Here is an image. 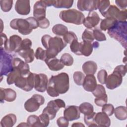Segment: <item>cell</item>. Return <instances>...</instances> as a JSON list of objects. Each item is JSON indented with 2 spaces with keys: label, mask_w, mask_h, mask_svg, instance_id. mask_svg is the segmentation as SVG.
<instances>
[{
  "label": "cell",
  "mask_w": 127,
  "mask_h": 127,
  "mask_svg": "<svg viewBox=\"0 0 127 127\" xmlns=\"http://www.w3.org/2000/svg\"><path fill=\"white\" fill-rule=\"evenodd\" d=\"M34 83L35 73L31 72L27 75L18 76L14 82L16 86L27 92L31 91L34 87Z\"/></svg>",
  "instance_id": "8992f818"
},
{
  "label": "cell",
  "mask_w": 127,
  "mask_h": 127,
  "mask_svg": "<svg viewBox=\"0 0 127 127\" xmlns=\"http://www.w3.org/2000/svg\"><path fill=\"white\" fill-rule=\"evenodd\" d=\"M93 95L96 98H99L106 94L104 87L101 84H97L95 89L92 92Z\"/></svg>",
  "instance_id": "60d3db41"
},
{
  "label": "cell",
  "mask_w": 127,
  "mask_h": 127,
  "mask_svg": "<svg viewBox=\"0 0 127 127\" xmlns=\"http://www.w3.org/2000/svg\"><path fill=\"white\" fill-rule=\"evenodd\" d=\"M0 36H1V47H1L2 45L4 44L5 42L7 41L8 39L7 38L6 35L4 33H1L0 34Z\"/></svg>",
  "instance_id": "680465c9"
},
{
  "label": "cell",
  "mask_w": 127,
  "mask_h": 127,
  "mask_svg": "<svg viewBox=\"0 0 127 127\" xmlns=\"http://www.w3.org/2000/svg\"><path fill=\"white\" fill-rule=\"evenodd\" d=\"M74 40H78L76 34L72 31H68L63 36V40L66 44H70Z\"/></svg>",
  "instance_id": "ee69618b"
},
{
  "label": "cell",
  "mask_w": 127,
  "mask_h": 127,
  "mask_svg": "<svg viewBox=\"0 0 127 127\" xmlns=\"http://www.w3.org/2000/svg\"><path fill=\"white\" fill-rule=\"evenodd\" d=\"M114 109V107L112 104L106 103L102 106V111L107 114L108 116H111L113 114Z\"/></svg>",
  "instance_id": "7dc6e473"
},
{
  "label": "cell",
  "mask_w": 127,
  "mask_h": 127,
  "mask_svg": "<svg viewBox=\"0 0 127 127\" xmlns=\"http://www.w3.org/2000/svg\"><path fill=\"white\" fill-rule=\"evenodd\" d=\"M10 26L14 30H18L19 33L23 35L29 34L33 30L27 18L14 19L10 21Z\"/></svg>",
  "instance_id": "52a82bcc"
},
{
  "label": "cell",
  "mask_w": 127,
  "mask_h": 127,
  "mask_svg": "<svg viewBox=\"0 0 127 127\" xmlns=\"http://www.w3.org/2000/svg\"><path fill=\"white\" fill-rule=\"evenodd\" d=\"M13 68L19 70L21 72L22 75H27L30 72L28 64L18 58H13Z\"/></svg>",
  "instance_id": "44dd1931"
},
{
  "label": "cell",
  "mask_w": 127,
  "mask_h": 127,
  "mask_svg": "<svg viewBox=\"0 0 127 127\" xmlns=\"http://www.w3.org/2000/svg\"><path fill=\"white\" fill-rule=\"evenodd\" d=\"M96 115V113L93 112L90 115H84V121L85 124L88 127H95L97 126V124L95 121V116Z\"/></svg>",
  "instance_id": "d590c367"
},
{
  "label": "cell",
  "mask_w": 127,
  "mask_h": 127,
  "mask_svg": "<svg viewBox=\"0 0 127 127\" xmlns=\"http://www.w3.org/2000/svg\"><path fill=\"white\" fill-rule=\"evenodd\" d=\"M35 57L38 60L45 61L47 59L46 50H43L41 47H38L35 53Z\"/></svg>",
  "instance_id": "f6af8a7d"
},
{
  "label": "cell",
  "mask_w": 127,
  "mask_h": 127,
  "mask_svg": "<svg viewBox=\"0 0 127 127\" xmlns=\"http://www.w3.org/2000/svg\"><path fill=\"white\" fill-rule=\"evenodd\" d=\"M127 10H121L115 5H110L107 10L102 14L105 18H111L117 21H126Z\"/></svg>",
  "instance_id": "9c48e42d"
},
{
  "label": "cell",
  "mask_w": 127,
  "mask_h": 127,
  "mask_svg": "<svg viewBox=\"0 0 127 127\" xmlns=\"http://www.w3.org/2000/svg\"><path fill=\"white\" fill-rule=\"evenodd\" d=\"M98 0H79L77 1V6L80 11L89 12L98 9Z\"/></svg>",
  "instance_id": "5bb4252c"
},
{
  "label": "cell",
  "mask_w": 127,
  "mask_h": 127,
  "mask_svg": "<svg viewBox=\"0 0 127 127\" xmlns=\"http://www.w3.org/2000/svg\"><path fill=\"white\" fill-rule=\"evenodd\" d=\"M93 44L92 42H88L85 41L82 42V45L81 48V55H83L85 57L89 56L93 51Z\"/></svg>",
  "instance_id": "f1b7e54d"
},
{
  "label": "cell",
  "mask_w": 127,
  "mask_h": 127,
  "mask_svg": "<svg viewBox=\"0 0 127 127\" xmlns=\"http://www.w3.org/2000/svg\"><path fill=\"white\" fill-rule=\"evenodd\" d=\"M66 46V43L63 39L58 36L54 37H51L50 38L47 48L46 49L47 59H49L56 57L58 54L61 52Z\"/></svg>",
  "instance_id": "3957f363"
},
{
  "label": "cell",
  "mask_w": 127,
  "mask_h": 127,
  "mask_svg": "<svg viewBox=\"0 0 127 127\" xmlns=\"http://www.w3.org/2000/svg\"><path fill=\"white\" fill-rule=\"evenodd\" d=\"M73 3L72 0H55L53 6L57 8H69Z\"/></svg>",
  "instance_id": "f546056e"
},
{
  "label": "cell",
  "mask_w": 127,
  "mask_h": 127,
  "mask_svg": "<svg viewBox=\"0 0 127 127\" xmlns=\"http://www.w3.org/2000/svg\"><path fill=\"white\" fill-rule=\"evenodd\" d=\"M82 42L79 43L78 40H74L70 44V49L72 53L77 55H81V48Z\"/></svg>",
  "instance_id": "e575fe53"
},
{
  "label": "cell",
  "mask_w": 127,
  "mask_h": 127,
  "mask_svg": "<svg viewBox=\"0 0 127 127\" xmlns=\"http://www.w3.org/2000/svg\"><path fill=\"white\" fill-rule=\"evenodd\" d=\"M22 38L17 35L11 36L5 42L3 49L7 53H17L22 42Z\"/></svg>",
  "instance_id": "8fae6325"
},
{
  "label": "cell",
  "mask_w": 127,
  "mask_h": 127,
  "mask_svg": "<svg viewBox=\"0 0 127 127\" xmlns=\"http://www.w3.org/2000/svg\"><path fill=\"white\" fill-rule=\"evenodd\" d=\"M54 0H42L43 2L47 7L50 6L52 5L53 6Z\"/></svg>",
  "instance_id": "91938a15"
},
{
  "label": "cell",
  "mask_w": 127,
  "mask_h": 127,
  "mask_svg": "<svg viewBox=\"0 0 127 127\" xmlns=\"http://www.w3.org/2000/svg\"><path fill=\"white\" fill-rule=\"evenodd\" d=\"M127 22L117 21L113 27L108 30L110 37L118 41L126 49L127 45Z\"/></svg>",
  "instance_id": "7a4b0ae2"
},
{
  "label": "cell",
  "mask_w": 127,
  "mask_h": 127,
  "mask_svg": "<svg viewBox=\"0 0 127 127\" xmlns=\"http://www.w3.org/2000/svg\"><path fill=\"white\" fill-rule=\"evenodd\" d=\"M30 127L29 126V125L27 124V123H21L20 124H19L18 126H17V127Z\"/></svg>",
  "instance_id": "be15d7a7"
},
{
  "label": "cell",
  "mask_w": 127,
  "mask_h": 127,
  "mask_svg": "<svg viewBox=\"0 0 127 127\" xmlns=\"http://www.w3.org/2000/svg\"><path fill=\"white\" fill-rule=\"evenodd\" d=\"M52 31L54 34L58 36H64L68 32L67 27L61 24L55 25L52 28Z\"/></svg>",
  "instance_id": "d6a6232c"
},
{
  "label": "cell",
  "mask_w": 127,
  "mask_h": 127,
  "mask_svg": "<svg viewBox=\"0 0 127 127\" xmlns=\"http://www.w3.org/2000/svg\"><path fill=\"white\" fill-rule=\"evenodd\" d=\"M39 119L40 120V121L42 125H43V127H47L49 125L50 123V118L48 115L44 113H42L39 116Z\"/></svg>",
  "instance_id": "f907efd6"
},
{
  "label": "cell",
  "mask_w": 127,
  "mask_h": 127,
  "mask_svg": "<svg viewBox=\"0 0 127 127\" xmlns=\"http://www.w3.org/2000/svg\"><path fill=\"white\" fill-rule=\"evenodd\" d=\"M60 60L64 65L71 66L73 64V58L68 53H64L63 54Z\"/></svg>",
  "instance_id": "8d00e7d4"
},
{
  "label": "cell",
  "mask_w": 127,
  "mask_h": 127,
  "mask_svg": "<svg viewBox=\"0 0 127 127\" xmlns=\"http://www.w3.org/2000/svg\"><path fill=\"white\" fill-rule=\"evenodd\" d=\"M123 81V76L118 72L113 71L112 74L107 76L106 86L107 88L113 90L121 85Z\"/></svg>",
  "instance_id": "7c38bea8"
},
{
  "label": "cell",
  "mask_w": 127,
  "mask_h": 127,
  "mask_svg": "<svg viewBox=\"0 0 127 127\" xmlns=\"http://www.w3.org/2000/svg\"><path fill=\"white\" fill-rule=\"evenodd\" d=\"M93 35L94 39L96 40L101 42L106 40V37L104 33H103L100 29L95 28L93 31Z\"/></svg>",
  "instance_id": "7bdbcfd3"
},
{
  "label": "cell",
  "mask_w": 127,
  "mask_h": 127,
  "mask_svg": "<svg viewBox=\"0 0 127 127\" xmlns=\"http://www.w3.org/2000/svg\"><path fill=\"white\" fill-rule=\"evenodd\" d=\"M97 85L95 76L93 74H88L85 76L82 85L84 90L88 92H92L95 89Z\"/></svg>",
  "instance_id": "ffe728a7"
},
{
  "label": "cell",
  "mask_w": 127,
  "mask_h": 127,
  "mask_svg": "<svg viewBox=\"0 0 127 127\" xmlns=\"http://www.w3.org/2000/svg\"><path fill=\"white\" fill-rule=\"evenodd\" d=\"M110 5V1L109 0H98V9L102 15L107 10Z\"/></svg>",
  "instance_id": "b9f144b4"
},
{
  "label": "cell",
  "mask_w": 127,
  "mask_h": 127,
  "mask_svg": "<svg viewBox=\"0 0 127 127\" xmlns=\"http://www.w3.org/2000/svg\"><path fill=\"white\" fill-rule=\"evenodd\" d=\"M0 76L7 75L13 69L12 56L0 47Z\"/></svg>",
  "instance_id": "5b68a950"
},
{
  "label": "cell",
  "mask_w": 127,
  "mask_h": 127,
  "mask_svg": "<svg viewBox=\"0 0 127 127\" xmlns=\"http://www.w3.org/2000/svg\"><path fill=\"white\" fill-rule=\"evenodd\" d=\"M64 102L61 99L51 100L48 102L47 106L43 109V112L48 115L50 120H53L60 108H65Z\"/></svg>",
  "instance_id": "ba28073f"
},
{
  "label": "cell",
  "mask_w": 127,
  "mask_h": 127,
  "mask_svg": "<svg viewBox=\"0 0 127 127\" xmlns=\"http://www.w3.org/2000/svg\"><path fill=\"white\" fill-rule=\"evenodd\" d=\"M115 3L117 4V5L122 10L127 9V0H116Z\"/></svg>",
  "instance_id": "9f6ffc18"
},
{
  "label": "cell",
  "mask_w": 127,
  "mask_h": 127,
  "mask_svg": "<svg viewBox=\"0 0 127 127\" xmlns=\"http://www.w3.org/2000/svg\"><path fill=\"white\" fill-rule=\"evenodd\" d=\"M22 75L21 72L16 68H13V70L8 74L7 75L6 82L7 84L11 85L14 83L16 78Z\"/></svg>",
  "instance_id": "1f68e13d"
},
{
  "label": "cell",
  "mask_w": 127,
  "mask_h": 127,
  "mask_svg": "<svg viewBox=\"0 0 127 127\" xmlns=\"http://www.w3.org/2000/svg\"><path fill=\"white\" fill-rule=\"evenodd\" d=\"M108 101V96L107 94H105L104 96L99 97L96 98L94 99V103L95 104L100 107H102L103 105L106 104Z\"/></svg>",
  "instance_id": "681fc988"
},
{
  "label": "cell",
  "mask_w": 127,
  "mask_h": 127,
  "mask_svg": "<svg viewBox=\"0 0 127 127\" xmlns=\"http://www.w3.org/2000/svg\"><path fill=\"white\" fill-rule=\"evenodd\" d=\"M117 21L113 18H105L104 19H102L100 28L101 30L106 31L114 26Z\"/></svg>",
  "instance_id": "83f0119b"
},
{
  "label": "cell",
  "mask_w": 127,
  "mask_h": 127,
  "mask_svg": "<svg viewBox=\"0 0 127 127\" xmlns=\"http://www.w3.org/2000/svg\"><path fill=\"white\" fill-rule=\"evenodd\" d=\"M82 68L84 73L86 75H94L97 70V65L94 61H89L83 64Z\"/></svg>",
  "instance_id": "d4e9b609"
},
{
  "label": "cell",
  "mask_w": 127,
  "mask_h": 127,
  "mask_svg": "<svg viewBox=\"0 0 127 127\" xmlns=\"http://www.w3.org/2000/svg\"><path fill=\"white\" fill-rule=\"evenodd\" d=\"M13 4L12 0H0V6L1 10L5 12L9 11Z\"/></svg>",
  "instance_id": "74e56055"
},
{
  "label": "cell",
  "mask_w": 127,
  "mask_h": 127,
  "mask_svg": "<svg viewBox=\"0 0 127 127\" xmlns=\"http://www.w3.org/2000/svg\"><path fill=\"white\" fill-rule=\"evenodd\" d=\"M100 20L98 14L95 11L89 12L88 16L84 18L83 24L88 29H91L96 27Z\"/></svg>",
  "instance_id": "9a60e30c"
},
{
  "label": "cell",
  "mask_w": 127,
  "mask_h": 127,
  "mask_svg": "<svg viewBox=\"0 0 127 127\" xmlns=\"http://www.w3.org/2000/svg\"><path fill=\"white\" fill-rule=\"evenodd\" d=\"M115 116L119 120H126L127 118V109L126 106H120L114 109Z\"/></svg>",
  "instance_id": "4316f807"
},
{
  "label": "cell",
  "mask_w": 127,
  "mask_h": 127,
  "mask_svg": "<svg viewBox=\"0 0 127 127\" xmlns=\"http://www.w3.org/2000/svg\"><path fill=\"white\" fill-rule=\"evenodd\" d=\"M69 121L64 117H61L57 120V123L60 127H67L69 125Z\"/></svg>",
  "instance_id": "816d5d0a"
},
{
  "label": "cell",
  "mask_w": 127,
  "mask_h": 127,
  "mask_svg": "<svg viewBox=\"0 0 127 127\" xmlns=\"http://www.w3.org/2000/svg\"><path fill=\"white\" fill-rule=\"evenodd\" d=\"M16 116L15 114H8L2 118L0 125L2 127H12L16 123Z\"/></svg>",
  "instance_id": "cb8c5ba5"
},
{
  "label": "cell",
  "mask_w": 127,
  "mask_h": 127,
  "mask_svg": "<svg viewBox=\"0 0 127 127\" xmlns=\"http://www.w3.org/2000/svg\"><path fill=\"white\" fill-rule=\"evenodd\" d=\"M59 17L65 22L76 25L82 24L85 18L83 13L75 9L62 10L59 14Z\"/></svg>",
  "instance_id": "277c9868"
},
{
  "label": "cell",
  "mask_w": 127,
  "mask_h": 127,
  "mask_svg": "<svg viewBox=\"0 0 127 127\" xmlns=\"http://www.w3.org/2000/svg\"><path fill=\"white\" fill-rule=\"evenodd\" d=\"M79 107L80 112L84 115H88L94 112L93 105L88 102L81 103Z\"/></svg>",
  "instance_id": "4dcf8cb0"
},
{
  "label": "cell",
  "mask_w": 127,
  "mask_h": 127,
  "mask_svg": "<svg viewBox=\"0 0 127 127\" xmlns=\"http://www.w3.org/2000/svg\"><path fill=\"white\" fill-rule=\"evenodd\" d=\"M38 22L39 27L42 29H46L50 26V21L46 17L42 20H39Z\"/></svg>",
  "instance_id": "11a10c76"
},
{
  "label": "cell",
  "mask_w": 127,
  "mask_h": 127,
  "mask_svg": "<svg viewBox=\"0 0 127 127\" xmlns=\"http://www.w3.org/2000/svg\"><path fill=\"white\" fill-rule=\"evenodd\" d=\"M64 117L68 121L78 119L80 117V112L79 107L75 105L67 107L64 111Z\"/></svg>",
  "instance_id": "2e32d148"
},
{
  "label": "cell",
  "mask_w": 127,
  "mask_h": 127,
  "mask_svg": "<svg viewBox=\"0 0 127 127\" xmlns=\"http://www.w3.org/2000/svg\"><path fill=\"white\" fill-rule=\"evenodd\" d=\"M73 78L74 82L78 85H82L85 78L84 74L81 71H77L74 72Z\"/></svg>",
  "instance_id": "f35d334b"
},
{
  "label": "cell",
  "mask_w": 127,
  "mask_h": 127,
  "mask_svg": "<svg viewBox=\"0 0 127 127\" xmlns=\"http://www.w3.org/2000/svg\"><path fill=\"white\" fill-rule=\"evenodd\" d=\"M15 10L17 13L22 15H26L30 12L29 0H17L15 4Z\"/></svg>",
  "instance_id": "ac0fdd59"
},
{
  "label": "cell",
  "mask_w": 127,
  "mask_h": 127,
  "mask_svg": "<svg viewBox=\"0 0 127 127\" xmlns=\"http://www.w3.org/2000/svg\"><path fill=\"white\" fill-rule=\"evenodd\" d=\"M51 36L50 35H48V34L44 35L42 37L41 42H42V45L44 46V48H45L46 49L47 48L48 42H49V40L50 38H51Z\"/></svg>",
  "instance_id": "6f0895ef"
},
{
  "label": "cell",
  "mask_w": 127,
  "mask_h": 127,
  "mask_svg": "<svg viewBox=\"0 0 127 127\" xmlns=\"http://www.w3.org/2000/svg\"><path fill=\"white\" fill-rule=\"evenodd\" d=\"M92 44H93V48H97L99 46V44L98 43V42H93L92 43Z\"/></svg>",
  "instance_id": "6125c7cd"
},
{
  "label": "cell",
  "mask_w": 127,
  "mask_h": 127,
  "mask_svg": "<svg viewBox=\"0 0 127 127\" xmlns=\"http://www.w3.org/2000/svg\"><path fill=\"white\" fill-rule=\"evenodd\" d=\"M82 39L83 41L91 43L93 42L94 40V38L93 35V31H91L90 29H85L82 34Z\"/></svg>",
  "instance_id": "ab89813d"
},
{
  "label": "cell",
  "mask_w": 127,
  "mask_h": 127,
  "mask_svg": "<svg viewBox=\"0 0 127 127\" xmlns=\"http://www.w3.org/2000/svg\"><path fill=\"white\" fill-rule=\"evenodd\" d=\"M27 19L29 22L33 30L37 29L39 27V22L38 20H37L35 17H29L27 18Z\"/></svg>",
  "instance_id": "db71d44e"
},
{
  "label": "cell",
  "mask_w": 127,
  "mask_h": 127,
  "mask_svg": "<svg viewBox=\"0 0 127 127\" xmlns=\"http://www.w3.org/2000/svg\"><path fill=\"white\" fill-rule=\"evenodd\" d=\"M45 99L39 94H34L24 103V108L28 112H34L37 111L40 106L43 105Z\"/></svg>",
  "instance_id": "30bf717a"
},
{
  "label": "cell",
  "mask_w": 127,
  "mask_h": 127,
  "mask_svg": "<svg viewBox=\"0 0 127 127\" xmlns=\"http://www.w3.org/2000/svg\"><path fill=\"white\" fill-rule=\"evenodd\" d=\"M95 121L97 125L100 127H108L111 125V121L109 116L103 112L96 113Z\"/></svg>",
  "instance_id": "7402d4cb"
},
{
  "label": "cell",
  "mask_w": 127,
  "mask_h": 127,
  "mask_svg": "<svg viewBox=\"0 0 127 127\" xmlns=\"http://www.w3.org/2000/svg\"><path fill=\"white\" fill-rule=\"evenodd\" d=\"M45 62L49 69L52 71L60 70L64 66L61 60L56 58V57L46 60Z\"/></svg>",
  "instance_id": "603a6c76"
},
{
  "label": "cell",
  "mask_w": 127,
  "mask_h": 127,
  "mask_svg": "<svg viewBox=\"0 0 127 127\" xmlns=\"http://www.w3.org/2000/svg\"><path fill=\"white\" fill-rule=\"evenodd\" d=\"M48 79L47 76L44 73H35V89L40 92H45L48 84Z\"/></svg>",
  "instance_id": "4fadbf2b"
},
{
  "label": "cell",
  "mask_w": 127,
  "mask_h": 127,
  "mask_svg": "<svg viewBox=\"0 0 127 127\" xmlns=\"http://www.w3.org/2000/svg\"><path fill=\"white\" fill-rule=\"evenodd\" d=\"M72 127H84V125L82 124L81 123H74L72 126Z\"/></svg>",
  "instance_id": "94428289"
},
{
  "label": "cell",
  "mask_w": 127,
  "mask_h": 127,
  "mask_svg": "<svg viewBox=\"0 0 127 127\" xmlns=\"http://www.w3.org/2000/svg\"><path fill=\"white\" fill-rule=\"evenodd\" d=\"M107 72L105 69L100 70L97 74V78L99 82L102 84H104L106 83V79L107 77Z\"/></svg>",
  "instance_id": "c3c4849f"
},
{
  "label": "cell",
  "mask_w": 127,
  "mask_h": 127,
  "mask_svg": "<svg viewBox=\"0 0 127 127\" xmlns=\"http://www.w3.org/2000/svg\"><path fill=\"white\" fill-rule=\"evenodd\" d=\"M27 123L30 127H43V125L40 121L39 117L35 115L29 116L27 118Z\"/></svg>",
  "instance_id": "836d02e7"
},
{
  "label": "cell",
  "mask_w": 127,
  "mask_h": 127,
  "mask_svg": "<svg viewBox=\"0 0 127 127\" xmlns=\"http://www.w3.org/2000/svg\"><path fill=\"white\" fill-rule=\"evenodd\" d=\"M119 73L123 77L127 73V66L126 65H119L117 66L114 70Z\"/></svg>",
  "instance_id": "f5cc1de1"
},
{
  "label": "cell",
  "mask_w": 127,
  "mask_h": 127,
  "mask_svg": "<svg viewBox=\"0 0 127 127\" xmlns=\"http://www.w3.org/2000/svg\"><path fill=\"white\" fill-rule=\"evenodd\" d=\"M69 88V80L68 74L61 72L56 75H52L50 77L46 91L50 96L56 97L59 94L67 92Z\"/></svg>",
  "instance_id": "6da1fadb"
},
{
  "label": "cell",
  "mask_w": 127,
  "mask_h": 127,
  "mask_svg": "<svg viewBox=\"0 0 127 127\" xmlns=\"http://www.w3.org/2000/svg\"><path fill=\"white\" fill-rule=\"evenodd\" d=\"M47 6L45 5L42 0L37 1L33 7V16L38 21L46 17Z\"/></svg>",
  "instance_id": "e0dca14e"
},
{
  "label": "cell",
  "mask_w": 127,
  "mask_h": 127,
  "mask_svg": "<svg viewBox=\"0 0 127 127\" xmlns=\"http://www.w3.org/2000/svg\"><path fill=\"white\" fill-rule=\"evenodd\" d=\"M32 45V41L29 39L25 38V39L22 40V42L20 45V46L18 49L17 53L20 51L26 50L31 49Z\"/></svg>",
  "instance_id": "bcb514c9"
},
{
  "label": "cell",
  "mask_w": 127,
  "mask_h": 127,
  "mask_svg": "<svg viewBox=\"0 0 127 127\" xmlns=\"http://www.w3.org/2000/svg\"><path fill=\"white\" fill-rule=\"evenodd\" d=\"M0 102L2 103L4 100L7 102H13L16 98V92L11 88H0Z\"/></svg>",
  "instance_id": "d6986e66"
},
{
  "label": "cell",
  "mask_w": 127,
  "mask_h": 127,
  "mask_svg": "<svg viewBox=\"0 0 127 127\" xmlns=\"http://www.w3.org/2000/svg\"><path fill=\"white\" fill-rule=\"evenodd\" d=\"M18 54L24 59L25 62L26 63H30L34 61L35 54L33 49H29L26 50L20 51L17 53Z\"/></svg>",
  "instance_id": "484cf974"
}]
</instances>
